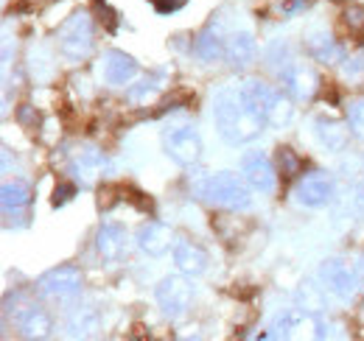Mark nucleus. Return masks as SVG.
<instances>
[{
	"label": "nucleus",
	"instance_id": "obj_26",
	"mask_svg": "<svg viewBox=\"0 0 364 341\" xmlns=\"http://www.w3.org/2000/svg\"><path fill=\"white\" fill-rule=\"evenodd\" d=\"M342 23H345V28H348L350 34H356V37H364V6H356V3H350V6L342 11Z\"/></svg>",
	"mask_w": 364,
	"mask_h": 341
},
{
	"label": "nucleus",
	"instance_id": "obj_28",
	"mask_svg": "<svg viewBox=\"0 0 364 341\" xmlns=\"http://www.w3.org/2000/svg\"><path fill=\"white\" fill-rule=\"evenodd\" d=\"M98 328V316L92 313V310H79L76 316H73V322H70V330L79 336V333H92Z\"/></svg>",
	"mask_w": 364,
	"mask_h": 341
},
{
	"label": "nucleus",
	"instance_id": "obj_19",
	"mask_svg": "<svg viewBox=\"0 0 364 341\" xmlns=\"http://www.w3.org/2000/svg\"><path fill=\"white\" fill-rule=\"evenodd\" d=\"M255 50H258V45H255V37L250 31H235V34L228 37L225 59L232 67H244V65H250L255 59Z\"/></svg>",
	"mask_w": 364,
	"mask_h": 341
},
{
	"label": "nucleus",
	"instance_id": "obj_21",
	"mask_svg": "<svg viewBox=\"0 0 364 341\" xmlns=\"http://www.w3.org/2000/svg\"><path fill=\"white\" fill-rule=\"evenodd\" d=\"M314 131H317V140L322 143V148L328 151H345L348 146V129L342 121L336 118H317L314 121Z\"/></svg>",
	"mask_w": 364,
	"mask_h": 341
},
{
	"label": "nucleus",
	"instance_id": "obj_17",
	"mask_svg": "<svg viewBox=\"0 0 364 341\" xmlns=\"http://www.w3.org/2000/svg\"><path fill=\"white\" fill-rule=\"evenodd\" d=\"M174 266L185 277H199L208 269V252L193 241H177L174 244Z\"/></svg>",
	"mask_w": 364,
	"mask_h": 341
},
{
	"label": "nucleus",
	"instance_id": "obj_6",
	"mask_svg": "<svg viewBox=\"0 0 364 341\" xmlns=\"http://www.w3.org/2000/svg\"><path fill=\"white\" fill-rule=\"evenodd\" d=\"M163 148L177 166H193L202 157V137L191 126H174L163 131Z\"/></svg>",
	"mask_w": 364,
	"mask_h": 341
},
{
	"label": "nucleus",
	"instance_id": "obj_18",
	"mask_svg": "<svg viewBox=\"0 0 364 341\" xmlns=\"http://www.w3.org/2000/svg\"><path fill=\"white\" fill-rule=\"evenodd\" d=\"M14 322H17V328H20V333L26 339H46L48 333H50V316L43 308H34V305L17 310Z\"/></svg>",
	"mask_w": 364,
	"mask_h": 341
},
{
	"label": "nucleus",
	"instance_id": "obj_8",
	"mask_svg": "<svg viewBox=\"0 0 364 341\" xmlns=\"http://www.w3.org/2000/svg\"><path fill=\"white\" fill-rule=\"evenodd\" d=\"M154 297H157V305L163 308V313L168 319H180L188 313V308L193 302V288L182 277H166V280H160Z\"/></svg>",
	"mask_w": 364,
	"mask_h": 341
},
{
	"label": "nucleus",
	"instance_id": "obj_23",
	"mask_svg": "<svg viewBox=\"0 0 364 341\" xmlns=\"http://www.w3.org/2000/svg\"><path fill=\"white\" fill-rule=\"evenodd\" d=\"M297 302H300V310L303 313H311V316H319L325 310V286H317V283H303L297 288Z\"/></svg>",
	"mask_w": 364,
	"mask_h": 341
},
{
	"label": "nucleus",
	"instance_id": "obj_5",
	"mask_svg": "<svg viewBox=\"0 0 364 341\" xmlns=\"http://www.w3.org/2000/svg\"><path fill=\"white\" fill-rule=\"evenodd\" d=\"M280 87L291 101L303 104V101H311L317 95L319 76L306 62H289L286 67H280Z\"/></svg>",
	"mask_w": 364,
	"mask_h": 341
},
{
	"label": "nucleus",
	"instance_id": "obj_20",
	"mask_svg": "<svg viewBox=\"0 0 364 341\" xmlns=\"http://www.w3.org/2000/svg\"><path fill=\"white\" fill-rule=\"evenodd\" d=\"M306 50H309V56L314 62H322V65H336L342 59V48L325 31H311L306 37Z\"/></svg>",
	"mask_w": 364,
	"mask_h": 341
},
{
	"label": "nucleus",
	"instance_id": "obj_2",
	"mask_svg": "<svg viewBox=\"0 0 364 341\" xmlns=\"http://www.w3.org/2000/svg\"><path fill=\"white\" fill-rule=\"evenodd\" d=\"M241 92L247 95L250 107L264 118L267 126L283 129L291 124V118H294L291 98L283 95L280 90H274L272 85H267L261 79H247V82H241Z\"/></svg>",
	"mask_w": 364,
	"mask_h": 341
},
{
	"label": "nucleus",
	"instance_id": "obj_31",
	"mask_svg": "<svg viewBox=\"0 0 364 341\" xmlns=\"http://www.w3.org/2000/svg\"><path fill=\"white\" fill-rule=\"evenodd\" d=\"M151 3H154L157 14H174V11H180L188 0H151Z\"/></svg>",
	"mask_w": 364,
	"mask_h": 341
},
{
	"label": "nucleus",
	"instance_id": "obj_14",
	"mask_svg": "<svg viewBox=\"0 0 364 341\" xmlns=\"http://www.w3.org/2000/svg\"><path fill=\"white\" fill-rule=\"evenodd\" d=\"M101 67H104V79H107V85H112V87L129 85L137 73H140L137 62L129 56V53H124V50H107Z\"/></svg>",
	"mask_w": 364,
	"mask_h": 341
},
{
	"label": "nucleus",
	"instance_id": "obj_9",
	"mask_svg": "<svg viewBox=\"0 0 364 341\" xmlns=\"http://www.w3.org/2000/svg\"><path fill=\"white\" fill-rule=\"evenodd\" d=\"M82 283H85V277L76 266H56V269H50L40 277L37 288L46 297H70L82 288Z\"/></svg>",
	"mask_w": 364,
	"mask_h": 341
},
{
	"label": "nucleus",
	"instance_id": "obj_25",
	"mask_svg": "<svg viewBox=\"0 0 364 341\" xmlns=\"http://www.w3.org/2000/svg\"><path fill=\"white\" fill-rule=\"evenodd\" d=\"M277 168H280V173H283L286 179H291V176H297L300 170L306 168V163H303L289 146H283V148H277Z\"/></svg>",
	"mask_w": 364,
	"mask_h": 341
},
{
	"label": "nucleus",
	"instance_id": "obj_4",
	"mask_svg": "<svg viewBox=\"0 0 364 341\" xmlns=\"http://www.w3.org/2000/svg\"><path fill=\"white\" fill-rule=\"evenodd\" d=\"M92 50V17L90 11H73L59 28V53L70 62L87 59Z\"/></svg>",
	"mask_w": 364,
	"mask_h": 341
},
{
	"label": "nucleus",
	"instance_id": "obj_16",
	"mask_svg": "<svg viewBox=\"0 0 364 341\" xmlns=\"http://www.w3.org/2000/svg\"><path fill=\"white\" fill-rule=\"evenodd\" d=\"M331 196H333V185H331V179L322 176V173L306 176V179L297 185V190H294V199H297L303 207H322V205L331 202Z\"/></svg>",
	"mask_w": 364,
	"mask_h": 341
},
{
	"label": "nucleus",
	"instance_id": "obj_27",
	"mask_svg": "<svg viewBox=\"0 0 364 341\" xmlns=\"http://www.w3.org/2000/svg\"><path fill=\"white\" fill-rule=\"evenodd\" d=\"M348 126L356 137H364V98H356L348 104Z\"/></svg>",
	"mask_w": 364,
	"mask_h": 341
},
{
	"label": "nucleus",
	"instance_id": "obj_24",
	"mask_svg": "<svg viewBox=\"0 0 364 341\" xmlns=\"http://www.w3.org/2000/svg\"><path fill=\"white\" fill-rule=\"evenodd\" d=\"M160 92H163V82H160V79H143V82H137V85H132L127 90V98H129V104L146 107V104H151Z\"/></svg>",
	"mask_w": 364,
	"mask_h": 341
},
{
	"label": "nucleus",
	"instance_id": "obj_32",
	"mask_svg": "<svg viewBox=\"0 0 364 341\" xmlns=\"http://www.w3.org/2000/svg\"><path fill=\"white\" fill-rule=\"evenodd\" d=\"M356 269H359V274L364 277V252L359 255V263H356Z\"/></svg>",
	"mask_w": 364,
	"mask_h": 341
},
{
	"label": "nucleus",
	"instance_id": "obj_15",
	"mask_svg": "<svg viewBox=\"0 0 364 341\" xmlns=\"http://www.w3.org/2000/svg\"><path fill=\"white\" fill-rule=\"evenodd\" d=\"M95 252L107 263L121 260L127 252V229L121 224H101L95 232Z\"/></svg>",
	"mask_w": 364,
	"mask_h": 341
},
{
	"label": "nucleus",
	"instance_id": "obj_29",
	"mask_svg": "<svg viewBox=\"0 0 364 341\" xmlns=\"http://www.w3.org/2000/svg\"><path fill=\"white\" fill-rule=\"evenodd\" d=\"M303 322V310H283V313H277L274 316V322H272V328L274 330H291V328H297Z\"/></svg>",
	"mask_w": 364,
	"mask_h": 341
},
{
	"label": "nucleus",
	"instance_id": "obj_7",
	"mask_svg": "<svg viewBox=\"0 0 364 341\" xmlns=\"http://www.w3.org/2000/svg\"><path fill=\"white\" fill-rule=\"evenodd\" d=\"M319 277L325 283V288L339 299H350L359 291V269H350L345 260L331 257L319 266Z\"/></svg>",
	"mask_w": 364,
	"mask_h": 341
},
{
	"label": "nucleus",
	"instance_id": "obj_1",
	"mask_svg": "<svg viewBox=\"0 0 364 341\" xmlns=\"http://www.w3.org/2000/svg\"><path fill=\"white\" fill-rule=\"evenodd\" d=\"M213 121H216L222 140L230 146L250 143L267 129L264 118L250 107L247 95L241 92V85L219 90V95L213 101Z\"/></svg>",
	"mask_w": 364,
	"mask_h": 341
},
{
	"label": "nucleus",
	"instance_id": "obj_30",
	"mask_svg": "<svg viewBox=\"0 0 364 341\" xmlns=\"http://www.w3.org/2000/svg\"><path fill=\"white\" fill-rule=\"evenodd\" d=\"M73 196H76V188H73V185H59V188L53 190V199H50V202H53V207H62V205H68Z\"/></svg>",
	"mask_w": 364,
	"mask_h": 341
},
{
	"label": "nucleus",
	"instance_id": "obj_13",
	"mask_svg": "<svg viewBox=\"0 0 364 341\" xmlns=\"http://www.w3.org/2000/svg\"><path fill=\"white\" fill-rule=\"evenodd\" d=\"M109 168V160L104 157V151L92 148V146H79L73 154H70V170L76 179H82L85 185L95 182L104 170Z\"/></svg>",
	"mask_w": 364,
	"mask_h": 341
},
{
	"label": "nucleus",
	"instance_id": "obj_22",
	"mask_svg": "<svg viewBox=\"0 0 364 341\" xmlns=\"http://www.w3.org/2000/svg\"><path fill=\"white\" fill-rule=\"evenodd\" d=\"M31 199H34V193L26 182H6L3 190H0V205H3L6 213H17V210L28 207Z\"/></svg>",
	"mask_w": 364,
	"mask_h": 341
},
{
	"label": "nucleus",
	"instance_id": "obj_3",
	"mask_svg": "<svg viewBox=\"0 0 364 341\" xmlns=\"http://www.w3.org/2000/svg\"><path fill=\"white\" fill-rule=\"evenodd\" d=\"M199 196L216 207H225V210H247L252 205V193H250V182L241 179L238 173H230V170H219V173H210L199 182Z\"/></svg>",
	"mask_w": 364,
	"mask_h": 341
},
{
	"label": "nucleus",
	"instance_id": "obj_12",
	"mask_svg": "<svg viewBox=\"0 0 364 341\" xmlns=\"http://www.w3.org/2000/svg\"><path fill=\"white\" fill-rule=\"evenodd\" d=\"M225 48H228V37H225V31H222V20H210L199 34H196V40H193V53H196V59H202V62H219V59H225Z\"/></svg>",
	"mask_w": 364,
	"mask_h": 341
},
{
	"label": "nucleus",
	"instance_id": "obj_10",
	"mask_svg": "<svg viewBox=\"0 0 364 341\" xmlns=\"http://www.w3.org/2000/svg\"><path fill=\"white\" fill-rule=\"evenodd\" d=\"M241 168H244V179L250 182L252 190H258V193H272L274 190V185H277V173H274L272 160H269L264 151H252V154H247L244 163H241Z\"/></svg>",
	"mask_w": 364,
	"mask_h": 341
},
{
	"label": "nucleus",
	"instance_id": "obj_11",
	"mask_svg": "<svg viewBox=\"0 0 364 341\" xmlns=\"http://www.w3.org/2000/svg\"><path fill=\"white\" fill-rule=\"evenodd\" d=\"M135 241L137 247H140V252H146V255L151 257H160L174 247V232L163 221H146V224L137 227Z\"/></svg>",
	"mask_w": 364,
	"mask_h": 341
}]
</instances>
